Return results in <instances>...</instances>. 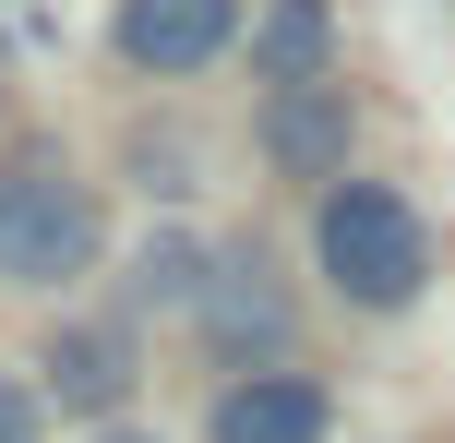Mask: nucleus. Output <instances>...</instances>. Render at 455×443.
Here are the masks:
<instances>
[{"label": "nucleus", "mask_w": 455, "mask_h": 443, "mask_svg": "<svg viewBox=\"0 0 455 443\" xmlns=\"http://www.w3.org/2000/svg\"><path fill=\"white\" fill-rule=\"evenodd\" d=\"M312 252H323V276H336V300H360V312H408L419 276H432V240H419V216L395 204L384 180H336L323 192Z\"/></svg>", "instance_id": "1"}, {"label": "nucleus", "mask_w": 455, "mask_h": 443, "mask_svg": "<svg viewBox=\"0 0 455 443\" xmlns=\"http://www.w3.org/2000/svg\"><path fill=\"white\" fill-rule=\"evenodd\" d=\"M84 264H96L84 180H60L48 156L0 168V276H12V288H60V276H84Z\"/></svg>", "instance_id": "2"}, {"label": "nucleus", "mask_w": 455, "mask_h": 443, "mask_svg": "<svg viewBox=\"0 0 455 443\" xmlns=\"http://www.w3.org/2000/svg\"><path fill=\"white\" fill-rule=\"evenodd\" d=\"M240 36V0H120V60L132 72H204Z\"/></svg>", "instance_id": "3"}, {"label": "nucleus", "mask_w": 455, "mask_h": 443, "mask_svg": "<svg viewBox=\"0 0 455 443\" xmlns=\"http://www.w3.org/2000/svg\"><path fill=\"white\" fill-rule=\"evenodd\" d=\"M192 312H204V336L228 360H275V348H288V288L264 276V252H216V276H204Z\"/></svg>", "instance_id": "4"}, {"label": "nucleus", "mask_w": 455, "mask_h": 443, "mask_svg": "<svg viewBox=\"0 0 455 443\" xmlns=\"http://www.w3.org/2000/svg\"><path fill=\"white\" fill-rule=\"evenodd\" d=\"M264 156L288 180H336L347 168V96L336 84H275L264 96Z\"/></svg>", "instance_id": "5"}, {"label": "nucleus", "mask_w": 455, "mask_h": 443, "mask_svg": "<svg viewBox=\"0 0 455 443\" xmlns=\"http://www.w3.org/2000/svg\"><path fill=\"white\" fill-rule=\"evenodd\" d=\"M216 443H323V384L299 372H251L216 396Z\"/></svg>", "instance_id": "6"}, {"label": "nucleus", "mask_w": 455, "mask_h": 443, "mask_svg": "<svg viewBox=\"0 0 455 443\" xmlns=\"http://www.w3.org/2000/svg\"><path fill=\"white\" fill-rule=\"evenodd\" d=\"M48 396L84 407V420H108V407L132 396V336L120 324H72L60 348H48Z\"/></svg>", "instance_id": "7"}, {"label": "nucleus", "mask_w": 455, "mask_h": 443, "mask_svg": "<svg viewBox=\"0 0 455 443\" xmlns=\"http://www.w3.org/2000/svg\"><path fill=\"white\" fill-rule=\"evenodd\" d=\"M323 48H336V12H323V0H275V12L251 24L264 84H323Z\"/></svg>", "instance_id": "8"}, {"label": "nucleus", "mask_w": 455, "mask_h": 443, "mask_svg": "<svg viewBox=\"0 0 455 443\" xmlns=\"http://www.w3.org/2000/svg\"><path fill=\"white\" fill-rule=\"evenodd\" d=\"M204 276H216V264H204V240H180V228H168V240H144V264H132V300H144V312H168V300H204Z\"/></svg>", "instance_id": "9"}, {"label": "nucleus", "mask_w": 455, "mask_h": 443, "mask_svg": "<svg viewBox=\"0 0 455 443\" xmlns=\"http://www.w3.org/2000/svg\"><path fill=\"white\" fill-rule=\"evenodd\" d=\"M0 443H36V396L24 384H0Z\"/></svg>", "instance_id": "10"}, {"label": "nucleus", "mask_w": 455, "mask_h": 443, "mask_svg": "<svg viewBox=\"0 0 455 443\" xmlns=\"http://www.w3.org/2000/svg\"><path fill=\"white\" fill-rule=\"evenodd\" d=\"M108 443H156V431H108Z\"/></svg>", "instance_id": "11"}]
</instances>
